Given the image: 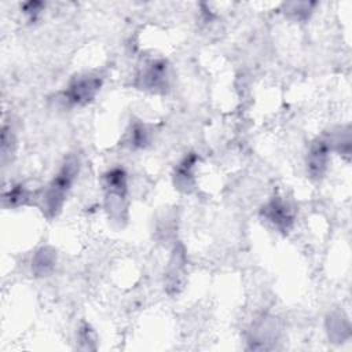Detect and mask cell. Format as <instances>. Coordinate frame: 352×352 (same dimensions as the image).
<instances>
[{
	"label": "cell",
	"instance_id": "9",
	"mask_svg": "<svg viewBox=\"0 0 352 352\" xmlns=\"http://www.w3.org/2000/svg\"><path fill=\"white\" fill-rule=\"evenodd\" d=\"M28 197H29L28 190H26L25 187H22V186H16V187H14L12 190H10V191L4 195V199H6L7 202H10V205L15 206V205L23 204V202L28 199Z\"/></svg>",
	"mask_w": 352,
	"mask_h": 352
},
{
	"label": "cell",
	"instance_id": "8",
	"mask_svg": "<svg viewBox=\"0 0 352 352\" xmlns=\"http://www.w3.org/2000/svg\"><path fill=\"white\" fill-rule=\"evenodd\" d=\"M55 252L51 248H41L33 257L32 261V268L33 272L37 276H44L50 274L55 265Z\"/></svg>",
	"mask_w": 352,
	"mask_h": 352
},
{
	"label": "cell",
	"instance_id": "4",
	"mask_svg": "<svg viewBox=\"0 0 352 352\" xmlns=\"http://www.w3.org/2000/svg\"><path fill=\"white\" fill-rule=\"evenodd\" d=\"M263 216L279 231H289L293 226V213L289 205L282 198H272L264 208Z\"/></svg>",
	"mask_w": 352,
	"mask_h": 352
},
{
	"label": "cell",
	"instance_id": "1",
	"mask_svg": "<svg viewBox=\"0 0 352 352\" xmlns=\"http://www.w3.org/2000/svg\"><path fill=\"white\" fill-rule=\"evenodd\" d=\"M77 169L78 161L76 158H69L50 183L43 197V212L47 217H55L60 212L65 198L77 175Z\"/></svg>",
	"mask_w": 352,
	"mask_h": 352
},
{
	"label": "cell",
	"instance_id": "5",
	"mask_svg": "<svg viewBox=\"0 0 352 352\" xmlns=\"http://www.w3.org/2000/svg\"><path fill=\"white\" fill-rule=\"evenodd\" d=\"M139 81V85L144 89H164L166 87V63L164 60L151 62L143 69Z\"/></svg>",
	"mask_w": 352,
	"mask_h": 352
},
{
	"label": "cell",
	"instance_id": "2",
	"mask_svg": "<svg viewBox=\"0 0 352 352\" xmlns=\"http://www.w3.org/2000/svg\"><path fill=\"white\" fill-rule=\"evenodd\" d=\"M106 180V205L111 217L116 220L122 219L126 199V175L124 169L114 168L104 176Z\"/></svg>",
	"mask_w": 352,
	"mask_h": 352
},
{
	"label": "cell",
	"instance_id": "10",
	"mask_svg": "<svg viewBox=\"0 0 352 352\" xmlns=\"http://www.w3.org/2000/svg\"><path fill=\"white\" fill-rule=\"evenodd\" d=\"M148 140V133L146 131V128L140 124L135 125L132 128V138H131V142L133 146H138V147H142L147 143Z\"/></svg>",
	"mask_w": 352,
	"mask_h": 352
},
{
	"label": "cell",
	"instance_id": "6",
	"mask_svg": "<svg viewBox=\"0 0 352 352\" xmlns=\"http://www.w3.org/2000/svg\"><path fill=\"white\" fill-rule=\"evenodd\" d=\"M329 160V144L324 140H318L312 144L308 154V172L312 177H320L326 168Z\"/></svg>",
	"mask_w": 352,
	"mask_h": 352
},
{
	"label": "cell",
	"instance_id": "7",
	"mask_svg": "<svg viewBox=\"0 0 352 352\" xmlns=\"http://www.w3.org/2000/svg\"><path fill=\"white\" fill-rule=\"evenodd\" d=\"M197 161V155L190 154L186 157L177 166L176 173H175V186L179 190L183 191H190L194 187V176H192V169Z\"/></svg>",
	"mask_w": 352,
	"mask_h": 352
},
{
	"label": "cell",
	"instance_id": "3",
	"mask_svg": "<svg viewBox=\"0 0 352 352\" xmlns=\"http://www.w3.org/2000/svg\"><path fill=\"white\" fill-rule=\"evenodd\" d=\"M100 78L96 76H85L76 78L66 89L65 98L73 104H85L91 102L100 88Z\"/></svg>",
	"mask_w": 352,
	"mask_h": 352
}]
</instances>
